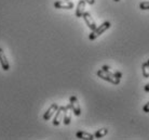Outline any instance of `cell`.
Instances as JSON below:
<instances>
[{
	"mask_svg": "<svg viewBox=\"0 0 149 140\" xmlns=\"http://www.w3.org/2000/svg\"><path fill=\"white\" fill-rule=\"evenodd\" d=\"M110 26H111L110 22H104L102 25H100V26L96 27L94 30H92V33H91L89 36V39L90 40H95L98 36H101L102 34H104L105 32L108 30Z\"/></svg>",
	"mask_w": 149,
	"mask_h": 140,
	"instance_id": "6da1fadb",
	"label": "cell"
},
{
	"mask_svg": "<svg viewBox=\"0 0 149 140\" xmlns=\"http://www.w3.org/2000/svg\"><path fill=\"white\" fill-rule=\"evenodd\" d=\"M96 74L100 78H102V79H104V80H107V82L113 84V85H118V84L120 83V78H117L116 76L111 75V74L108 73V72H105L104 70H100V71H97Z\"/></svg>",
	"mask_w": 149,
	"mask_h": 140,
	"instance_id": "7a4b0ae2",
	"label": "cell"
},
{
	"mask_svg": "<svg viewBox=\"0 0 149 140\" xmlns=\"http://www.w3.org/2000/svg\"><path fill=\"white\" fill-rule=\"evenodd\" d=\"M70 106H71V110H72V112H74V114L76 115V116H79L80 114H81V109H80V106H79V101L78 99L76 98L74 96H71L70 97Z\"/></svg>",
	"mask_w": 149,
	"mask_h": 140,
	"instance_id": "3957f363",
	"label": "cell"
},
{
	"mask_svg": "<svg viewBox=\"0 0 149 140\" xmlns=\"http://www.w3.org/2000/svg\"><path fill=\"white\" fill-rule=\"evenodd\" d=\"M82 18L84 19V22H86V24L88 25V27L91 30H94L97 27L96 24H95V21L93 20V18L91 16V14H90L89 12H84L83 15H82Z\"/></svg>",
	"mask_w": 149,
	"mask_h": 140,
	"instance_id": "277c9868",
	"label": "cell"
},
{
	"mask_svg": "<svg viewBox=\"0 0 149 140\" xmlns=\"http://www.w3.org/2000/svg\"><path fill=\"white\" fill-rule=\"evenodd\" d=\"M54 8L56 9H66V10H70L74 8V4L70 2L69 0L66 1V0H63V1H56L54 2Z\"/></svg>",
	"mask_w": 149,
	"mask_h": 140,
	"instance_id": "5b68a950",
	"label": "cell"
},
{
	"mask_svg": "<svg viewBox=\"0 0 149 140\" xmlns=\"http://www.w3.org/2000/svg\"><path fill=\"white\" fill-rule=\"evenodd\" d=\"M71 106L70 104H68V106H65V109H64V116H63V120H64V124L65 125H69L71 122Z\"/></svg>",
	"mask_w": 149,
	"mask_h": 140,
	"instance_id": "8992f818",
	"label": "cell"
},
{
	"mask_svg": "<svg viewBox=\"0 0 149 140\" xmlns=\"http://www.w3.org/2000/svg\"><path fill=\"white\" fill-rule=\"evenodd\" d=\"M64 109H65V106H61L56 110L55 117L53 120V125L54 126H58L61 124V121L64 116Z\"/></svg>",
	"mask_w": 149,
	"mask_h": 140,
	"instance_id": "52a82bcc",
	"label": "cell"
},
{
	"mask_svg": "<svg viewBox=\"0 0 149 140\" xmlns=\"http://www.w3.org/2000/svg\"><path fill=\"white\" fill-rule=\"evenodd\" d=\"M0 64L1 68H3L4 71H9L10 70V64H9V60L7 59L6 54H4L3 50L0 48Z\"/></svg>",
	"mask_w": 149,
	"mask_h": 140,
	"instance_id": "ba28073f",
	"label": "cell"
},
{
	"mask_svg": "<svg viewBox=\"0 0 149 140\" xmlns=\"http://www.w3.org/2000/svg\"><path fill=\"white\" fill-rule=\"evenodd\" d=\"M58 109V106L56 104V103H53L52 106L49 108L48 110H47V112H45V114H43V121H49L50 118L52 117V115L56 112V110Z\"/></svg>",
	"mask_w": 149,
	"mask_h": 140,
	"instance_id": "9c48e42d",
	"label": "cell"
},
{
	"mask_svg": "<svg viewBox=\"0 0 149 140\" xmlns=\"http://www.w3.org/2000/svg\"><path fill=\"white\" fill-rule=\"evenodd\" d=\"M86 10V0H80L78 2L77 9H76V16L77 18H82V15L84 13Z\"/></svg>",
	"mask_w": 149,
	"mask_h": 140,
	"instance_id": "30bf717a",
	"label": "cell"
},
{
	"mask_svg": "<svg viewBox=\"0 0 149 140\" xmlns=\"http://www.w3.org/2000/svg\"><path fill=\"white\" fill-rule=\"evenodd\" d=\"M76 137L79 138V139H86V140L94 139V135H91V134L86 133V132H78V133L76 134Z\"/></svg>",
	"mask_w": 149,
	"mask_h": 140,
	"instance_id": "8fae6325",
	"label": "cell"
},
{
	"mask_svg": "<svg viewBox=\"0 0 149 140\" xmlns=\"http://www.w3.org/2000/svg\"><path fill=\"white\" fill-rule=\"evenodd\" d=\"M102 70H104L105 72H108V73H110L111 75H113V76H116L117 78H121L122 77V74L120 72H118V71H112L111 68H109V66H107V65H104L103 68H102Z\"/></svg>",
	"mask_w": 149,
	"mask_h": 140,
	"instance_id": "7c38bea8",
	"label": "cell"
},
{
	"mask_svg": "<svg viewBox=\"0 0 149 140\" xmlns=\"http://www.w3.org/2000/svg\"><path fill=\"white\" fill-rule=\"evenodd\" d=\"M108 134V129L107 128H102V129H98L96 133L94 134V138H103L104 136H106Z\"/></svg>",
	"mask_w": 149,
	"mask_h": 140,
	"instance_id": "4fadbf2b",
	"label": "cell"
},
{
	"mask_svg": "<svg viewBox=\"0 0 149 140\" xmlns=\"http://www.w3.org/2000/svg\"><path fill=\"white\" fill-rule=\"evenodd\" d=\"M142 73H143V76H144L145 78H148L149 77V65L147 62H146V63H143Z\"/></svg>",
	"mask_w": 149,
	"mask_h": 140,
	"instance_id": "5bb4252c",
	"label": "cell"
},
{
	"mask_svg": "<svg viewBox=\"0 0 149 140\" xmlns=\"http://www.w3.org/2000/svg\"><path fill=\"white\" fill-rule=\"evenodd\" d=\"M139 9L141 10H149V1H144L139 4Z\"/></svg>",
	"mask_w": 149,
	"mask_h": 140,
	"instance_id": "9a60e30c",
	"label": "cell"
},
{
	"mask_svg": "<svg viewBox=\"0 0 149 140\" xmlns=\"http://www.w3.org/2000/svg\"><path fill=\"white\" fill-rule=\"evenodd\" d=\"M143 111L145 112V113H149V102H147L144 106V108H143Z\"/></svg>",
	"mask_w": 149,
	"mask_h": 140,
	"instance_id": "2e32d148",
	"label": "cell"
},
{
	"mask_svg": "<svg viewBox=\"0 0 149 140\" xmlns=\"http://www.w3.org/2000/svg\"><path fill=\"white\" fill-rule=\"evenodd\" d=\"M86 2H88L89 4H95V0H86Z\"/></svg>",
	"mask_w": 149,
	"mask_h": 140,
	"instance_id": "e0dca14e",
	"label": "cell"
},
{
	"mask_svg": "<svg viewBox=\"0 0 149 140\" xmlns=\"http://www.w3.org/2000/svg\"><path fill=\"white\" fill-rule=\"evenodd\" d=\"M145 91L146 92H149V84H147L145 86Z\"/></svg>",
	"mask_w": 149,
	"mask_h": 140,
	"instance_id": "ac0fdd59",
	"label": "cell"
},
{
	"mask_svg": "<svg viewBox=\"0 0 149 140\" xmlns=\"http://www.w3.org/2000/svg\"><path fill=\"white\" fill-rule=\"evenodd\" d=\"M113 1H116V2H118V1H120V0H113Z\"/></svg>",
	"mask_w": 149,
	"mask_h": 140,
	"instance_id": "d6986e66",
	"label": "cell"
},
{
	"mask_svg": "<svg viewBox=\"0 0 149 140\" xmlns=\"http://www.w3.org/2000/svg\"><path fill=\"white\" fill-rule=\"evenodd\" d=\"M147 63H148V65H149V59H148V62H147Z\"/></svg>",
	"mask_w": 149,
	"mask_h": 140,
	"instance_id": "ffe728a7",
	"label": "cell"
},
{
	"mask_svg": "<svg viewBox=\"0 0 149 140\" xmlns=\"http://www.w3.org/2000/svg\"><path fill=\"white\" fill-rule=\"evenodd\" d=\"M66 1H68V0H66Z\"/></svg>",
	"mask_w": 149,
	"mask_h": 140,
	"instance_id": "44dd1931",
	"label": "cell"
}]
</instances>
